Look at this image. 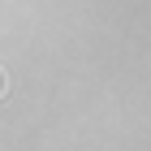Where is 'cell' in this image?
Instances as JSON below:
<instances>
[{
  "label": "cell",
  "instance_id": "cell-1",
  "mask_svg": "<svg viewBox=\"0 0 151 151\" xmlns=\"http://www.w3.org/2000/svg\"><path fill=\"white\" fill-rule=\"evenodd\" d=\"M0 95H4V73H0Z\"/></svg>",
  "mask_w": 151,
  "mask_h": 151
}]
</instances>
